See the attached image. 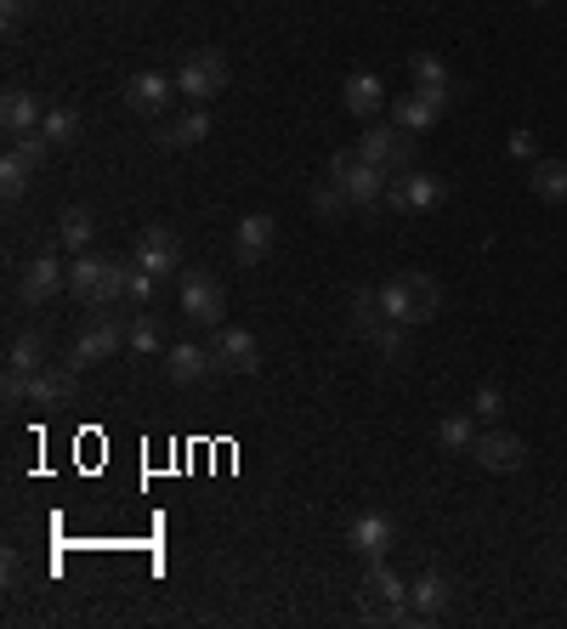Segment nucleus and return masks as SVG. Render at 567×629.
<instances>
[{
  "label": "nucleus",
  "mask_w": 567,
  "mask_h": 629,
  "mask_svg": "<svg viewBox=\"0 0 567 629\" xmlns=\"http://www.w3.org/2000/svg\"><path fill=\"white\" fill-rule=\"evenodd\" d=\"M125 284H131V267L114 255H75V267H69V289L80 295V301L91 312H109L125 301Z\"/></svg>",
  "instance_id": "1"
},
{
  "label": "nucleus",
  "mask_w": 567,
  "mask_h": 629,
  "mask_svg": "<svg viewBox=\"0 0 567 629\" xmlns=\"http://www.w3.org/2000/svg\"><path fill=\"white\" fill-rule=\"evenodd\" d=\"M381 307H386V318H397V323L415 329V323L438 318L443 289H438V278H431V273H397V278L381 284Z\"/></svg>",
  "instance_id": "2"
},
{
  "label": "nucleus",
  "mask_w": 567,
  "mask_h": 629,
  "mask_svg": "<svg viewBox=\"0 0 567 629\" xmlns=\"http://www.w3.org/2000/svg\"><path fill=\"white\" fill-rule=\"evenodd\" d=\"M358 613L370 624H404L409 618V584L397 579L386 561H370V573L358 584Z\"/></svg>",
  "instance_id": "3"
},
{
  "label": "nucleus",
  "mask_w": 567,
  "mask_h": 629,
  "mask_svg": "<svg viewBox=\"0 0 567 629\" xmlns=\"http://www.w3.org/2000/svg\"><path fill=\"white\" fill-rule=\"evenodd\" d=\"M329 182H341L347 198L358 210H375L386 205V187H392V171H381V164H370L358 148H341L336 159H329Z\"/></svg>",
  "instance_id": "4"
},
{
  "label": "nucleus",
  "mask_w": 567,
  "mask_h": 629,
  "mask_svg": "<svg viewBox=\"0 0 567 629\" xmlns=\"http://www.w3.org/2000/svg\"><path fill=\"white\" fill-rule=\"evenodd\" d=\"M177 91L188 96V103H211V96L227 91V57L216 46H199L182 57V69H177Z\"/></svg>",
  "instance_id": "5"
},
{
  "label": "nucleus",
  "mask_w": 567,
  "mask_h": 629,
  "mask_svg": "<svg viewBox=\"0 0 567 629\" xmlns=\"http://www.w3.org/2000/svg\"><path fill=\"white\" fill-rule=\"evenodd\" d=\"M120 346H125V323H120V312L109 307V312H97L80 335H75L69 363H75V369H97V363H109Z\"/></svg>",
  "instance_id": "6"
},
{
  "label": "nucleus",
  "mask_w": 567,
  "mask_h": 629,
  "mask_svg": "<svg viewBox=\"0 0 567 629\" xmlns=\"http://www.w3.org/2000/svg\"><path fill=\"white\" fill-rule=\"evenodd\" d=\"M222 312H227V289L216 284V273H182V318L193 329H222Z\"/></svg>",
  "instance_id": "7"
},
{
  "label": "nucleus",
  "mask_w": 567,
  "mask_h": 629,
  "mask_svg": "<svg viewBox=\"0 0 567 629\" xmlns=\"http://www.w3.org/2000/svg\"><path fill=\"white\" fill-rule=\"evenodd\" d=\"M443 198H449L443 176L404 171V176H392V187H386V210H431V205H443Z\"/></svg>",
  "instance_id": "8"
},
{
  "label": "nucleus",
  "mask_w": 567,
  "mask_h": 629,
  "mask_svg": "<svg viewBox=\"0 0 567 629\" xmlns=\"http://www.w3.org/2000/svg\"><path fill=\"white\" fill-rule=\"evenodd\" d=\"M177 261H182V239L171 233V227H165V221L143 227V239H137V255H131V267H143V273L165 278V273H177Z\"/></svg>",
  "instance_id": "9"
},
{
  "label": "nucleus",
  "mask_w": 567,
  "mask_h": 629,
  "mask_svg": "<svg viewBox=\"0 0 567 629\" xmlns=\"http://www.w3.org/2000/svg\"><path fill=\"white\" fill-rule=\"evenodd\" d=\"M347 545H352V556H363V561H386V550L397 545V522H392L386 511H363V516H352V527H347Z\"/></svg>",
  "instance_id": "10"
},
{
  "label": "nucleus",
  "mask_w": 567,
  "mask_h": 629,
  "mask_svg": "<svg viewBox=\"0 0 567 629\" xmlns=\"http://www.w3.org/2000/svg\"><path fill=\"white\" fill-rule=\"evenodd\" d=\"M211 357H216V369H227V375H256L261 369V346H256V335L250 329H216V341H211Z\"/></svg>",
  "instance_id": "11"
},
{
  "label": "nucleus",
  "mask_w": 567,
  "mask_h": 629,
  "mask_svg": "<svg viewBox=\"0 0 567 629\" xmlns=\"http://www.w3.org/2000/svg\"><path fill=\"white\" fill-rule=\"evenodd\" d=\"M63 284H69V267H63L57 255H35L18 278V295H23V307H46Z\"/></svg>",
  "instance_id": "12"
},
{
  "label": "nucleus",
  "mask_w": 567,
  "mask_h": 629,
  "mask_svg": "<svg viewBox=\"0 0 567 629\" xmlns=\"http://www.w3.org/2000/svg\"><path fill=\"white\" fill-rule=\"evenodd\" d=\"M472 459H477L483 471H494V477H511V471H522L528 448H522V437H517V432H488V437H477V443H472Z\"/></svg>",
  "instance_id": "13"
},
{
  "label": "nucleus",
  "mask_w": 567,
  "mask_h": 629,
  "mask_svg": "<svg viewBox=\"0 0 567 629\" xmlns=\"http://www.w3.org/2000/svg\"><path fill=\"white\" fill-rule=\"evenodd\" d=\"M75 363H46V369L29 375V403L35 409H57V403H69L75 397Z\"/></svg>",
  "instance_id": "14"
},
{
  "label": "nucleus",
  "mask_w": 567,
  "mask_h": 629,
  "mask_svg": "<svg viewBox=\"0 0 567 629\" xmlns=\"http://www.w3.org/2000/svg\"><path fill=\"white\" fill-rule=\"evenodd\" d=\"M125 108L131 114H165V108H171V80H165L159 69H143V75H131L125 80Z\"/></svg>",
  "instance_id": "15"
},
{
  "label": "nucleus",
  "mask_w": 567,
  "mask_h": 629,
  "mask_svg": "<svg viewBox=\"0 0 567 629\" xmlns=\"http://www.w3.org/2000/svg\"><path fill=\"white\" fill-rule=\"evenodd\" d=\"M154 137H159V148H199V142L211 137V114H205V103H193L188 114L165 119V125L154 130Z\"/></svg>",
  "instance_id": "16"
},
{
  "label": "nucleus",
  "mask_w": 567,
  "mask_h": 629,
  "mask_svg": "<svg viewBox=\"0 0 567 629\" xmlns=\"http://www.w3.org/2000/svg\"><path fill=\"white\" fill-rule=\"evenodd\" d=\"M273 233H279L273 216H245L239 233H233V255H239V267H256V261L273 250Z\"/></svg>",
  "instance_id": "17"
},
{
  "label": "nucleus",
  "mask_w": 567,
  "mask_h": 629,
  "mask_svg": "<svg viewBox=\"0 0 567 629\" xmlns=\"http://www.w3.org/2000/svg\"><path fill=\"white\" fill-rule=\"evenodd\" d=\"M211 369H216V357H211L205 346H193V341H182V346L165 352V375H171V386H199Z\"/></svg>",
  "instance_id": "18"
},
{
  "label": "nucleus",
  "mask_w": 567,
  "mask_h": 629,
  "mask_svg": "<svg viewBox=\"0 0 567 629\" xmlns=\"http://www.w3.org/2000/svg\"><path fill=\"white\" fill-rule=\"evenodd\" d=\"M341 103H347V114H358V119H375V114L386 108V85H381V75H370V69L347 75Z\"/></svg>",
  "instance_id": "19"
},
{
  "label": "nucleus",
  "mask_w": 567,
  "mask_h": 629,
  "mask_svg": "<svg viewBox=\"0 0 567 629\" xmlns=\"http://www.w3.org/2000/svg\"><path fill=\"white\" fill-rule=\"evenodd\" d=\"M46 108L35 103V91H7V103H0V125H7V137H29V130H41Z\"/></svg>",
  "instance_id": "20"
},
{
  "label": "nucleus",
  "mask_w": 567,
  "mask_h": 629,
  "mask_svg": "<svg viewBox=\"0 0 567 629\" xmlns=\"http://www.w3.org/2000/svg\"><path fill=\"white\" fill-rule=\"evenodd\" d=\"M528 187H533V198H545V205H567V159H533Z\"/></svg>",
  "instance_id": "21"
},
{
  "label": "nucleus",
  "mask_w": 567,
  "mask_h": 629,
  "mask_svg": "<svg viewBox=\"0 0 567 629\" xmlns=\"http://www.w3.org/2000/svg\"><path fill=\"white\" fill-rule=\"evenodd\" d=\"M386 323H392V318H386V307H381V289H358V295H352V335L375 346V335H381Z\"/></svg>",
  "instance_id": "22"
},
{
  "label": "nucleus",
  "mask_w": 567,
  "mask_h": 629,
  "mask_svg": "<svg viewBox=\"0 0 567 629\" xmlns=\"http://www.w3.org/2000/svg\"><path fill=\"white\" fill-rule=\"evenodd\" d=\"M392 125H397V130H409V137H426V130L438 125V108H431L420 91H404V96L392 103Z\"/></svg>",
  "instance_id": "23"
},
{
  "label": "nucleus",
  "mask_w": 567,
  "mask_h": 629,
  "mask_svg": "<svg viewBox=\"0 0 567 629\" xmlns=\"http://www.w3.org/2000/svg\"><path fill=\"white\" fill-rule=\"evenodd\" d=\"M35 171H41V164H35V159H29V153L12 142V153L0 159V193H7V198H18L29 182H35Z\"/></svg>",
  "instance_id": "24"
},
{
  "label": "nucleus",
  "mask_w": 567,
  "mask_h": 629,
  "mask_svg": "<svg viewBox=\"0 0 567 629\" xmlns=\"http://www.w3.org/2000/svg\"><path fill=\"white\" fill-rule=\"evenodd\" d=\"M7 369H18V375H35V369H46V341L41 335H12V346H7Z\"/></svg>",
  "instance_id": "25"
},
{
  "label": "nucleus",
  "mask_w": 567,
  "mask_h": 629,
  "mask_svg": "<svg viewBox=\"0 0 567 629\" xmlns=\"http://www.w3.org/2000/svg\"><path fill=\"white\" fill-rule=\"evenodd\" d=\"M409 607H415L420 618H438V613L449 607V584H443L438 573H426V579H415V584H409Z\"/></svg>",
  "instance_id": "26"
},
{
  "label": "nucleus",
  "mask_w": 567,
  "mask_h": 629,
  "mask_svg": "<svg viewBox=\"0 0 567 629\" xmlns=\"http://www.w3.org/2000/svg\"><path fill=\"white\" fill-rule=\"evenodd\" d=\"M91 233H97V221H91V210H63V221H57V244H63V250H75V255H86Z\"/></svg>",
  "instance_id": "27"
},
{
  "label": "nucleus",
  "mask_w": 567,
  "mask_h": 629,
  "mask_svg": "<svg viewBox=\"0 0 567 629\" xmlns=\"http://www.w3.org/2000/svg\"><path fill=\"white\" fill-rule=\"evenodd\" d=\"M472 443H477L472 414H449V420L438 425V448H443V454H472Z\"/></svg>",
  "instance_id": "28"
},
{
  "label": "nucleus",
  "mask_w": 567,
  "mask_h": 629,
  "mask_svg": "<svg viewBox=\"0 0 567 629\" xmlns=\"http://www.w3.org/2000/svg\"><path fill=\"white\" fill-rule=\"evenodd\" d=\"M375 346H381V357H386V363H397V369H404L409 352H415V346H409V323H397V318H392V323L381 329V335H375Z\"/></svg>",
  "instance_id": "29"
},
{
  "label": "nucleus",
  "mask_w": 567,
  "mask_h": 629,
  "mask_svg": "<svg viewBox=\"0 0 567 629\" xmlns=\"http://www.w3.org/2000/svg\"><path fill=\"white\" fill-rule=\"evenodd\" d=\"M41 130L52 137V148H63V142H75V137H80V114H75V108H46Z\"/></svg>",
  "instance_id": "30"
},
{
  "label": "nucleus",
  "mask_w": 567,
  "mask_h": 629,
  "mask_svg": "<svg viewBox=\"0 0 567 629\" xmlns=\"http://www.w3.org/2000/svg\"><path fill=\"white\" fill-rule=\"evenodd\" d=\"M409 75H415L420 91H426V85H454V75L443 69V57H431V52H415V57H409Z\"/></svg>",
  "instance_id": "31"
},
{
  "label": "nucleus",
  "mask_w": 567,
  "mask_h": 629,
  "mask_svg": "<svg viewBox=\"0 0 567 629\" xmlns=\"http://www.w3.org/2000/svg\"><path fill=\"white\" fill-rule=\"evenodd\" d=\"M125 346L137 352V357H154L165 341H159V323L154 318H131V329H125Z\"/></svg>",
  "instance_id": "32"
},
{
  "label": "nucleus",
  "mask_w": 567,
  "mask_h": 629,
  "mask_svg": "<svg viewBox=\"0 0 567 629\" xmlns=\"http://www.w3.org/2000/svg\"><path fill=\"white\" fill-rule=\"evenodd\" d=\"M347 205H352V198H347V187H341V182H324V187L313 193V210H318L324 221H336Z\"/></svg>",
  "instance_id": "33"
},
{
  "label": "nucleus",
  "mask_w": 567,
  "mask_h": 629,
  "mask_svg": "<svg viewBox=\"0 0 567 629\" xmlns=\"http://www.w3.org/2000/svg\"><path fill=\"white\" fill-rule=\"evenodd\" d=\"M472 414H483V420H499V414H506V397H499V386H477Z\"/></svg>",
  "instance_id": "34"
},
{
  "label": "nucleus",
  "mask_w": 567,
  "mask_h": 629,
  "mask_svg": "<svg viewBox=\"0 0 567 629\" xmlns=\"http://www.w3.org/2000/svg\"><path fill=\"white\" fill-rule=\"evenodd\" d=\"M511 159H533V153H540V137H533V130H511Z\"/></svg>",
  "instance_id": "35"
},
{
  "label": "nucleus",
  "mask_w": 567,
  "mask_h": 629,
  "mask_svg": "<svg viewBox=\"0 0 567 629\" xmlns=\"http://www.w3.org/2000/svg\"><path fill=\"white\" fill-rule=\"evenodd\" d=\"M0 18H7V28H18L29 18V0H0Z\"/></svg>",
  "instance_id": "36"
},
{
  "label": "nucleus",
  "mask_w": 567,
  "mask_h": 629,
  "mask_svg": "<svg viewBox=\"0 0 567 629\" xmlns=\"http://www.w3.org/2000/svg\"><path fill=\"white\" fill-rule=\"evenodd\" d=\"M528 7H551V0H528Z\"/></svg>",
  "instance_id": "37"
}]
</instances>
